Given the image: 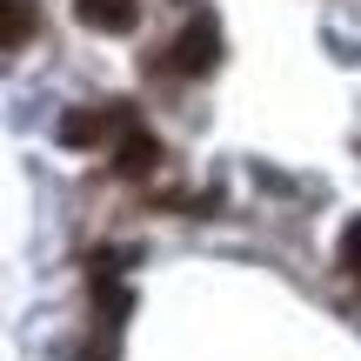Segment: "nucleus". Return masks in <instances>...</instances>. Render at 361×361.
Wrapping results in <instances>:
<instances>
[{
  "label": "nucleus",
  "mask_w": 361,
  "mask_h": 361,
  "mask_svg": "<svg viewBox=\"0 0 361 361\" xmlns=\"http://www.w3.org/2000/svg\"><path fill=\"white\" fill-rule=\"evenodd\" d=\"M341 268H348V274H361V214L348 221V228H341Z\"/></svg>",
  "instance_id": "nucleus-6"
},
{
  "label": "nucleus",
  "mask_w": 361,
  "mask_h": 361,
  "mask_svg": "<svg viewBox=\"0 0 361 361\" xmlns=\"http://www.w3.org/2000/svg\"><path fill=\"white\" fill-rule=\"evenodd\" d=\"M34 27H40V7H34V0H7V47H27Z\"/></svg>",
  "instance_id": "nucleus-5"
},
{
  "label": "nucleus",
  "mask_w": 361,
  "mask_h": 361,
  "mask_svg": "<svg viewBox=\"0 0 361 361\" xmlns=\"http://www.w3.org/2000/svg\"><path fill=\"white\" fill-rule=\"evenodd\" d=\"M74 20L101 27V34H128V27L141 20V0H74Z\"/></svg>",
  "instance_id": "nucleus-2"
},
{
  "label": "nucleus",
  "mask_w": 361,
  "mask_h": 361,
  "mask_svg": "<svg viewBox=\"0 0 361 361\" xmlns=\"http://www.w3.org/2000/svg\"><path fill=\"white\" fill-rule=\"evenodd\" d=\"M107 134V114H67L61 121V147H94Z\"/></svg>",
  "instance_id": "nucleus-4"
},
{
  "label": "nucleus",
  "mask_w": 361,
  "mask_h": 361,
  "mask_svg": "<svg viewBox=\"0 0 361 361\" xmlns=\"http://www.w3.org/2000/svg\"><path fill=\"white\" fill-rule=\"evenodd\" d=\"M161 161V141L147 128H128V141H121V174H147Z\"/></svg>",
  "instance_id": "nucleus-3"
},
{
  "label": "nucleus",
  "mask_w": 361,
  "mask_h": 361,
  "mask_svg": "<svg viewBox=\"0 0 361 361\" xmlns=\"http://www.w3.org/2000/svg\"><path fill=\"white\" fill-rule=\"evenodd\" d=\"M168 67H174V74H214V67H221V34H214V20H188V27H180Z\"/></svg>",
  "instance_id": "nucleus-1"
}]
</instances>
